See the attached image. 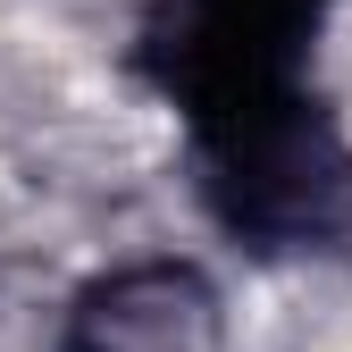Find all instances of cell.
<instances>
[{
    "label": "cell",
    "mask_w": 352,
    "mask_h": 352,
    "mask_svg": "<svg viewBox=\"0 0 352 352\" xmlns=\"http://www.w3.org/2000/svg\"><path fill=\"white\" fill-rule=\"evenodd\" d=\"M193 201L252 260H311L352 243V135L302 84H252L176 109Z\"/></svg>",
    "instance_id": "cell-1"
},
{
    "label": "cell",
    "mask_w": 352,
    "mask_h": 352,
    "mask_svg": "<svg viewBox=\"0 0 352 352\" xmlns=\"http://www.w3.org/2000/svg\"><path fill=\"white\" fill-rule=\"evenodd\" d=\"M218 327H227V302L201 260L143 252L67 294L51 352H218Z\"/></svg>",
    "instance_id": "cell-3"
},
{
    "label": "cell",
    "mask_w": 352,
    "mask_h": 352,
    "mask_svg": "<svg viewBox=\"0 0 352 352\" xmlns=\"http://www.w3.org/2000/svg\"><path fill=\"white\" fill-rule=\"evenodd\" d=\"M344 0H160L135 25V76L168 109H193L243 84L311 76V42Z\"/></svg>",
    "instance_id": "cell-2"
}]
</instances>
